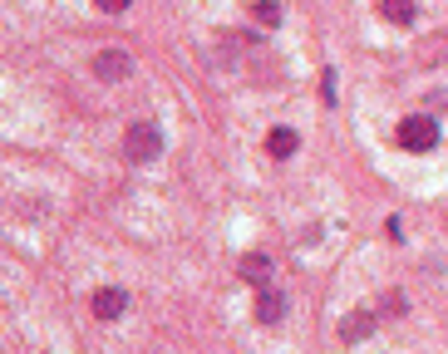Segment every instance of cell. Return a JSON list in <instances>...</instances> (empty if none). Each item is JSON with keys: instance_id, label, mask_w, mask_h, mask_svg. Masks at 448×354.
<instances>
[{"instance_id": "1", "label": "cell", "mask_w": 448, "mask_h": 354, "mask_svg": "<svg viewBox=\"0 0 448 354\" xmlns=\"http://www.w3.org/2000/svg\"><path fill=\"white\" fill-rule=\"evenodd\" d=\"M124 153H128V162H158V153H163V133H158L153 118H138V124H128V133H124Z\"/></svg>"}, {"instance_id": "2", "label": "cell", "mask_w": 448, "mask_h": 354, "mask_svg": "<svg viewBox=\"0 0 448 354\" xmlns=\"http://www.w3.org/2000/svg\"><path fill=\"white\" fill-rule=\"evenodd\" d=\"M89 69H94L99 84H124V79L133 74V59H128V49H99V54L89 59Z\"/></svg>"}, {"instance_id": "3", "label": "cell", "mask_w": 448, "mask_h": 354, "mask_svg": "<svg viewBox=\"0 0 448 354\" xmlns=\"http://www.w3.org/2000/svg\"><path fill=\"white\" fill-rule=\"evenodd\" d=\"M399 143H404L409 153H429V148L438 143V124H433V118H424V113H409L404 124H399Z\"/></svg>"}, {"instance_id": "4", "label": "cell", "mask_w": 448, "mask_h": 354, "mask_svg": "<svg viewBox=\"0 0 448 354\" xmlns=\"http://www.w3.org/2000/svg\"><path fill=\"white\" fill-rule=\"evenodd\" d=\"M89 305H94V320L114 325V320H124V310H128V290H124V285H99Z\"/></svg>"}, {"instance_id": "5", "label": "cell", "mask_w": 448, "mask_h": 354, "mask_svg": "<svg viewBox=\"0 0 448 354\" xmlns=\"http://www.w3.org/2000/svg\"><path fill=\"white\" fill-rule=\"evenodd\" d=\"M256 320L261 325H281L286 320V290L281 285H271V280L256 285Z\"/></svg>"}, {"instance_id": "6", "label": "cell", "mask_w": 448, "mask_h": 354, "mask_svg": "<svg viewBox=\"0 0 448 354\" xmlns=\"http://www.w3.org/2000/svg\"><path fill=\"white\" fill-rule=\"evenodd\" d=\"M374 10H379L389 25H414V20H419V0H374Z\"/></svg>"}, {"instance_id": "7", "label": "cell", "mask_w": 448, "mask_h": 354, "mask_svg": "<svg viewBox=\"0 0 448 354\" xmlns=\"http://www.w3.org/2000/svg\"><path fill=\"white\" fill-rule=\"evenodd\" d=\"M296 148H301V138H296V128H271L266 133V153L281 162V158H296Z\"/></svg>"}, {"instance_id": "8", "label": "cell", "mask_w": 448, "mask_h": 354, "mask_svg": "<svg viewBox=\"0 0 448 354\" xmlns=\"http://www.w3.org/2000/svg\"><path fill=\"white\" fill-rule=\"evenodd\" d=\"M237 271H242V280H251V285H261V280L271 276V256H261V251H247V256L237 261Z\"/></svg>"}, {"instance_id": "9", "label": "cell", "mask_w": 448, "mask_h": 354, "mask_svg": "<svg viewBox=\"0 0 448 354\" xmlns=\"http://www.w3.org/2000/svg\"><path fill=\"white\" fill-rule=\"evenodd\" d=\"M374 320H379V315H370V310H350L345 325H340V335H345V339H365V335L374 330Z\"/></svg>"}, {"instance_id": "10", "label": "cell", "mask_w": 448, "mask_h": 354, "mask_svg": "<svg viewBox=\"0 0 448 354\" xmlns=\"http://www.w3.org/2000/svg\"><path fill=\"white\" fill-rule=\"evenodd\" d=\"M251 20L266 25V30H276V25H281V6H276V0H256V6H251Z\"/></svg>"}, {"instance_id": "11", "label": "cell", "mask_w": 448, "mask_h": 354, "mask_svg": "<svg viewBox=\"0 0 448 354\" xmlns=\"http://www.w3.org/2000/svg\"><path fill=\"white\" fill-rule=\"evenodd\" d=\"M94 6H99V10H108V15H124L133 0H94Z\"/></svg>"}, {"instance_id": "12", "label": "cell", "mask_w": 448, "mask_h": 354, "mask_svg": "<svg viewBox=\"0 0 448 354\" xmlns=\"http://www.w3.org/2000/svg\"><path fill=\"white\" fill-rule=\"evenodd\" d=\"M320 84H325V89H320V94H325V103H335V69H325V74H320Z\"/></svg>"}]
</instances>
